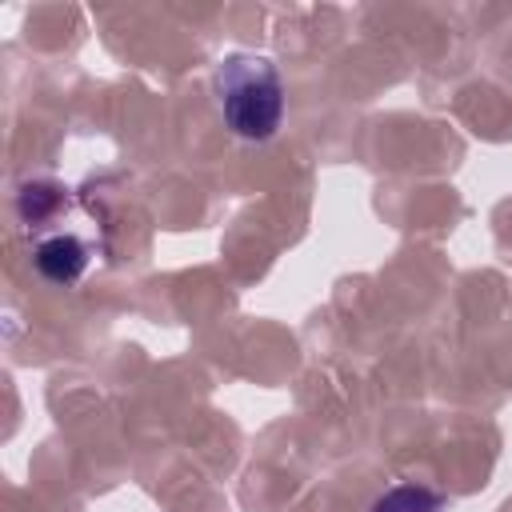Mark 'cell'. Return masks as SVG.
<instances>
[{
	"label": "cell",
	"mask_w": 512,
	"mask_h": 512,
	"mask_svg": "<svg viewBox=\"0 0 512 512\" xmlns=\"http://www.w3.org/2000/svg\"><path fill=\"white\" fill-rule=\"evenodd\" d=\"M444 496L424 488V484H392L388 492H380L372 500L368 512H440Z\"/></svg>",
	"instance_id": "obj_3"
},
{
	"label": "cell",
	"mask_w": 512,
	"mask_h": 512,
	"mask_svg": "<svg viewBox=\"0 0 512 512\" xmlns=\"http://www.w3.org/2000/svg\"><path fill=\"white\" fill-rule=\"evenodd\" d=\"M32 264H36V272H40L44 280H52V284H76L80 272L88 268V248H84V240L60 232V236H48V240L36 244Z\"/></svg>",
	"instance_id": "obj_2"
},
{
	"label": "cell",
	"mask_w": 512,
	"mask_h": 512,
	"mask_svg": "<svg viewBox=\"0 0 512 512\" xmlns=\"http://www.w3.org/2000/svg\"><path fill=\"white\" fill-rule=\"evenodd\" d=\"M216 104L232 136L264 144L284 120V84L268 56L232 52L216 68Z\"/></svg>",
	"instance_id": "obj_1"
}]
</instances>
